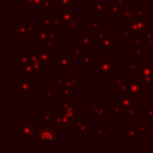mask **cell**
<instances>
[{
	"mask_svg": "<svg viewBox=\"0 0 153 153\" xmlns=\"http://www.w3.org/2000/svg\"><path fill=\"white\" fill-rule=\"evenodd\" d=\"M39 137L43 140H53V139H55V134L50 130H44V131L39 133Z\"/></svg>",
	"mask_w": 153,
	"mask_h": 153,
	"instance_id": "obj_1",
	"label": "cell"
}]
</instances>
